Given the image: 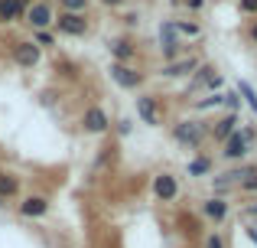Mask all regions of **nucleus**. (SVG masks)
I'll list each match as a JSON object with an SVG mask.
<instances>
[{
	"label": "nucleus",
	"instance_id": "f257e3e1",
	"mask_svg": "<svg viewBox=\"0 0 257 248\" xmlns=\"http://www.w3.org/2000/svg\"><path fill=\"white\" fill-rule=\"evenodd\" d=\"M208 131H212V124H208L205 118H186V121L173 124V140L195 150V147H202V140L208 137Z\"/></svg>",
	"mask_w": 257,
	"mask_h": 248
},
{
	"label": "nucleus",
	"instance_id": "f03ea898",
	"mask_svg": "<svg viewBox=\"0 0 257 248\" xmlns=\"http://www.w3.org/2000/svg\"><path fill=\"white\" fill-rule=\"evenodd\" d=\"M254 144H257V134L251 127H238V131L221 144V157H225L228 163H238V160H244L247 153L254 150Z\"/></svg>",
	"mask_w": 257,
	"mask_h": 248
},
{
	"label": "nucleus",
	"instance_id": "7ed1b4c3",
	"mask_svg": "<svg viewBox=\"0 0 257 248\" xmlns=\"http://www.w3.org/2000/svg\"><path fill=\"white\" fill-rule=\"evenodd\" d=\"M88 26H91V23H88V13H65V10H59L52 30H56V36L78 39V36H85V33H88Z\"/></svg>",
	"mask_w": 257,
	"mask_h": 248
},
{
	"label": "nucleus",
	"instance_id": "20e7f679",
	"mask_svg": "<svg viewBox=\"0 0 257 248\" xmlns=\"http://www.w3.org/2000/svg\"><path fill=\"white\" fill-rule=\"evenodd\" d=\"M107 75H111V82L117 85V89H124V92H140L144 82H147V75L140 69H134V65H120V62H111Z\"/></svg>",
	"mask_w": 257,
	"mask_h": 248
},
{
	"label": "nucleus",
	"instance_id": "39448f33",
	"mask_svg": "<svg viewBox=\"0 0 257 248\" xmlns=\"http://www.w3.org/2000/svg\"><path fill=\"white\" fill-rule=\"evenodd\" d=\"M160 56H163L166 62L186 56V46H182V39H179V33H176L173 20H163V23H160Z\"/></svg>",
	"mask_w": 257,
	"mask_h": 248
},
{
	"label": "nucleus",
	"instance_id": "423d86ee",
	"mask_svg": "<svg viewBox=\"0 0 257 248\" xmlns=\"http://www.w3.org/2000/svg\"><path fill=\"white\" fill-rule=\"evenodd\" d=\"M26 23H30V30H52V23H56V10H52L49 0H33L30 10H26Z\"/></svg>",
	"mask_w": 257,
	"mask_h": 248
},
{
	"label": "nucleus",
	"instance_id": "0eeeda50",
	"mask_svg": "<svg viewBox=\"0 0 257 248\" xmlns=\"http://www.w3.org/2000/svg\"><path fill=\"white\" fill-rule=\"evenodd\" d=\"M150 193H153L157 203H176V199H179V180H176V173H166V170L157 173Z\"/></svg>",
	"mask_w": 257,
	"mask_h": 248
},
{
	"label": "nucleus",
	"instance_id": "6e6552de",
	"mask_svg": "<svg viewBox=\"0 0 257 248\" xmlns=\"http://www.w3.org/2000/svg\"><path fill=\"white\" fill-rule=\"evenodd\" d=\"M13 62H17L20 69H36V65L43 62V49H39L33 39H20V43H13Z\"/></svg>",
	"mask_w": 257,
	"mask_h": 248
},
{
	"label": "nucleus",
	"instance_id": "1a4fd4ad",
	"mask_svg": "<svg viewBox=\"0 0 257 248\" xmlns=\"http://www.w3.org/2000/svg\"><path fill=\"white\" fill-rule=\"evenodd\" d=\"M199 212L208 219V222L221 225V222H228V216H231V203H228L225 196H208V199H202Z\"/></svg>",
	"mask_w": 257,
	"mask_h": 248
},
{
	"label": "nucleus",
	"instance_id": "9d476101",
	"mask_svg": "<svg viewBox=\"0 0 257 248\" xmlns=\"http://www.w3.org/2000/svg\"><path fill=\"white\" fill-rule=\"evenodd\" d=\"M82 131L85 134H94V137L107 134V131H111V118H107V111L98 108V105H91V108L82 115Z\"/></svg>",
	"mask_w": 257,
	"mask_h": 248
},
{
	"label": "nucleus",
	"instance_id": "9b49d317",
	"mask_svg": "<svg viewBox=\"0 0 257 248\" xmlns=\"http://www.w3.org/2000/svg\"><path fill=\"white\" fill-rule=\"evenodd\" d=\"M199 65H202L199 56H179V59H173V62H166L163 69H160V75L163 78H186V75H192Z\"/></svg>",
	"mask_w": 257,
	"mask_h": 248
},
{
	"label": "nucleus",
	"instance_id": "f8f14e48",
	"mask_svg": "<svg viewBox=\"0 0 257 248\" xmlns=\"http://www.w3.org/2000/svg\"><path fill=\"white\" fill-rule=\"evenodd\" d=\"M107 52H111V59L120 62V65H131L134 59H137V46H134V39H127V36H114L111 43H107Z\"/></svg>",
	"mask_w": 257,
	"mask_h": 248
},
{
	"label": "nucleus",
	"instance_id": "ddd939ff",
	"mask_svg": "<svg viewBox=\"0 0 257 248\" xmlns=\"http://www.w3.org/2000/svg\"><path fill=\"white\" fill-rule=\"evenodd\" d=\"M17 212L23 219H46L49 216V199L46 196H23L17 203Z\"/></svg>",
	"mask_w": 257,
	"mask_h": 248
},
{
	"label": "nucleus",
	"instance_id": "4468645a",
	"mask_svg": "<svg viewBox=\"0 0 257 248\" xmlns=\"http://www.w3.org/2000/svg\"><path fill=\"white\" fill-rule=\"evenodd\" d=\"M215 75H218V72H215V65H212V62H202L199 69L192 72V82L186 85V92H189V95H192V92H202V95H208V89H212Z\"/></svg>",
	"mask_w": 257,
	"mask_h": 248
},
{
	"label": "nucleus",
	"instance_id": "2eb2a0df",
	"mask_svg": "<svg viewBox=\"0 0 257 248\" xmlns=\"http://www.w3.org/2000/svg\"><path fill=\"white\" fill-rule=\"evenodd\" d=\"M137 115H140V121L144 124H150V127H160V98L157 95H140L137 98Z\"/></svg>",
	"mask_w": 257,
	"mask_h": 248
},
{
	"label": "nucleus",
	"instance_id": "dca6fc26",
	"mask_svg": "<svg viewBox=\"0 0 257 248\" xmlns=\"http://www.w3.org/2000/svg\"><path fill=\"white\" fill-rule=\"evenodd\" d=\"M238 127H241V118L228 111V115H221V118H218V121H212V131H208V137L218 140V144H225V140L231 137V134L238 131Z\"/></svg>",
	"mask_w": 257,
	"mask_h": 248
},
{
	"label": "nucleus",
	"instance_id": "f3484780",
	"mask_svg": "<svg viewBox=\"0 0 257 248\" xmlns=\"http://www.w3.org/2000/svg\"><path fill=\"white\" fill-rule=\"evenodd\" d=\"M33 0H0V23L10 26V23H20L26 17Z\"/></svg>",
	"mask_w": 257,
	"mask_h": 248
},
{
	"label": "nucleus",
	"instance_id": "a211bd4d",
	"mask_svg": "<svg viewBox=\"0 0 257 248\" xmlns=\"http://www.w3.org/2000/svg\"><path fill=\"white\" fill-rule=\"evenodd\" d=\"M212 167H215V160L208 157V153H199V157H192L189 160V177H195V180H202V177H208V173H212Z\"/></svg>",
	"mask_w": 257,
	"mask_h": 248
},
{
	"label": "nucleus",
	"instance_id": "6ab92c4d",
	"mask_svg": "<svg viewBox=\"0 0 257 248\" xmlns=\"http://www.w3.org/2000/svg\"><path fill=\"white\" fill-rule=\"evenodd\" d=\"M13 196H20V177L0 170V199H13Z\"/></svg>",
	"mask_w": 257,
	"mask_h": 248
},
{
	"label": "nucleus",
	"instance_id": "aec40b11",
	"mask_svg": "<svg viewBox=\"0 0 257 248\" xmlns=\"http://www.w3.org/2000/svg\"><path fill=\"white\" fill-rule=\"evenodd\" d=\"M225 105V95L221 92H212V95H202V98H195L192 102V108L199 111V115H205V111H212V108H221Z\"/></svg>",
	"mask_w": 257,
	"mask_h": 248
},
{
	"label": "nucleus",
	"instance_id": "412c9836",
	"mask_svg": "<svg viewBox=\"0 0 257 248\" xmlns=\"http://www.w3.org/2000/svg\"><path fill=\"white\" fill-rule=\"evenodd\" d=\"M33 43H36L39 49H56L59 36H56V30H36V33H33Z\"/></svg>",
	"mask_w": 257,
	"mask_h": 248
},
{
	"label": "nucleus",
	"instance_id": "4be33fe9",
	"mask_svg": "<svg viewBox=\"0 0 257 248\" xmlns=\"http://www.w3.org/2000/svg\"><path fill=\"white\" fill-rule=\"evenodd\" d=\"M173 26H176V33H179V39L182 36H189V39H199L202 36V26L192 23V20H173Z\"/></svg>",
	"mask_w": 257,
	"mask_h": 248
},
{
	"label": "nucleus",
	"instance_id": "5701e85b",
	"mask_svg": "<svg viewBox=\"0 0 257 248\" xmlns=\"http://www.w3.org/2000/svg\"><path fill=\"white\" fill-rule=\"evenodd\" d=\"M234 89H238L241 102H244L247 108L254 111V118H257V92H254V89H251V85H247V82H238V85H234Z\"/></svg>",
	"mask_w": 257,
	"mask_h": 248
},
{
	"label": "nucleus",
	"instance_id": "b1692460",
	"mask_svg": "<svg viewBox=\"0 0 257 248\" xmlns=\"http://www.w3.org/2000/svg\"><path fill=\"white\" fill-rule=\"evenodd\" d=\"M221 95H225V105H221V108L231 111V115H238V108H241V95H238V89H228V92H221Z\"/></svg>",
	"mask_w": 257,
	"mask_h": 248
},
{
	"label": "nucleus",
	"instance_id": "393cba45",
	"mask_svg": "<svg viewBox=\"0 0 257 248\" xmlns=\"http://www.w3.org/2000/svg\"><path fill=\"white\" fill-rule=\"evenodd\" d=\"M238 190H241V193H254V196H257V167H251V170H247V177L238 183Z\"/></svg>",
	"mask_w": 257,
	"mask_h": 248
},
{
	"label": "nucleus",
	"instance_id": "a878e982",
	"mask_svg": "<svg viewBox=\"0 0 257 248\" xmlns=\"http://www.w3.org/2000/svg\"><path fill=\"white\" fill-rule=\"evenodd\" d=\"M111 127H114V131H117V137H131V134H134V121H131V118H117V121H111Z\"/></svg>",
	"mask_w": 257,
	"mask_h": 248
},
{
	"label": "nucleus",
	"instance_id": "bb28decb",
	"mask_svg": "<svg viewBox=\"0 0 257 248\" xmlns=\"http://www.w3.org/2000/svg\"><path fill=\"white\" fill-rule=\"evenodd\" d=\"M65 13H88V0H59Z\"/></svg>",
	"mask_w": 257,
	"mask_h": 248
},
{
	"label": "nucleus",
	"instance_id": "cd10ccee",
	"mask_svg": "<svg viewBox=\"0 0 257 248\" xmlns=\"http://www.w3.org/2000/svg\"><path fill=\"white\" fill-rule=\"evenodd\" d=\"M202 248H225V238H221L218 232H208V235L202 238Z\"/></svg>",
	"mask_w": 257,
	"mask_h": 248
},
{
	"label": "nucleus",
	"instance_id": "c85d7f7f",
	"mask_svg": "<svg viewBox=\"0 0 257 248\" xmlns=\"http://www.w3.org/2000/svg\"><path fill=\"white\" fill-rule=\"evenodd\" d=\"M39 102H43L46 108H56V102H59V92H56V89H46V92H39Z\"/></svg>",
	"mask_w": 257,
	"mask_h": 248
},
{
	"label": "nucleus",
	"instance_id": "c756f323",
	"mask_svg": "<svg viewBox=\"0 0 257 248\" xmlns=\"http://www.w3.org/2000/svg\"><path fill=\"white\" fill-rule=\"evenodd\" d=\"M238 10L244 17H257V0H238Z\"/></svg>",
	"mask_w": 257,
	"mask_h": 248
},
{
	"label": "nucleus",
	"instance_id": "7c9ffc66",
	"mask_svg": "<svg viewBox=\"0 0 257 248\" xmlns=\"http://www.w3.org/2000/svg\"><path fill=\"white\" fill-rule=\"evenodd\" d=\"M137 23H140V13L137 10H124V26H127V30H134Z\"/></svg>",
	"mask_w": 257,
	"mask_h": 248
},
{
	"label": "nucleus",
	"instance_id": "2f4dec72",
	"mask_svg": "<svg viewBox=\"0 0 257 248\" xmlns=\"http://www.w3.org/2000/svg\"><path fill=\"white\" fill-rule=\"evenodd\" d=\"M127 0H101V7H107V10H124Z\"/></svg>",
	"mask_w": 257,
	"mask_h": 248
},
{
	"label": "nucleus",
	"instance_id": "473e14b6",
	"mask_svg": "<svg viewBox=\"0 0 257 248\" xmlns=\"http://www.w3.org/2000/svg\"><path fill=\"white\" fill-rule=\"evenodd\" d=\"M186 7H189V10H202V7H205V0H186Z\"/></svg>",
	"mask_w": 257,
	"mask_h": 248
},
{
	"label": "nucleus",
	"instance_id": "72a5a7b5",
	"mask_svg": "<svg viewBox=\"0 0 257 248\" xmlns=\"http://www.w3.org/2000/svg\"><path fill=\"white\" fill-rule=\"evenodd\" d=\"M247 36H251V43H257V17H254V23H251V30H247Z\"/></svg>",
	"mask_w": 257,
	"mask_h": 248
},
{
	"label": "nucleus",
	"instance_id": "f704fd0d",
	"mask_svg": "<svg viewBox=\"0 0 257 248\" xmlns=\"http://www.w3.org/2000/svg\"><path fill=\"white\" fill-rule=\"evenodd\" d=\"M244 212H247V216H254V219H257V203H254V206H247Z\"/></svg>",
	"mask_w": 257,
	"mask_h": 248
},
{
	"label": "nucleus",
	"instance_id": "c9c22d12",
	"mask_svg": "<svg viewBox=\"0 0 257 248\" xmlns=\"http://www.w3.org/2000/svg\"><path fill=\"white\" fill-rule=\"evenodd\" d=\"M170 4H173V7H176V4H182V0H170Z\"/></svg>",
	"mask_w": 257,
	"mask_h": 248
},
{
	"label": "nucleus",
	"instance_id": "e433bc0d",
	"mask_svg": "<svg viewBox=\"0 0 257 248\" xmlns=\"http://www.w3.org/2000/svg\"><path fill=\"white\" fill-rule=\"evenodd\" d=\"M0 209H4V199H0Z\"/></svg>",
	"mask_w": 257,
	"mask_h": 248
}]
</instances>
